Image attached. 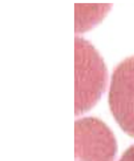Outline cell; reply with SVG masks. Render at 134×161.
I'll use <instances>...</instances> for the list:
<instances>
[{"label":"cell","mask_w":134,"mask_h":161,"mask_svg":"<svg viewBox=\"0 0 134 161\" xmlns=\"http://www.w3.org/2000/svg\"><path fill=\"white\" fill-rule=\"evenodd\" d=\"M74 114L83 115L95 105L106 89L105 63L87 39L74 38Z\"/></svg>","instance_id":"6da1fadb"},{"label":"cell","mask_w":134,"mask_h":161,"mask_svg":"<svg viewBox=\"0 0 134 161\" xmlns=\"http://www.w3.org/2000/svg\"><path fill=\"white\" fill-rule=\"evenodd\" d=\"M117 141L105 123L85 117L74 123L75 161H114Z\"/></svg>","instance_id":"7a4b0ae2"},{"label":"cell","mask_w":134,"mask_h":161,"mask_svg":"<svg viewBox=\"0 0 134 161\" xmlns=\"http://www.w3.org/2000/svg\"><path fill=\"white\" fill-rule=\"evenodd\" d=\"M108 103L119 125L134 137V56L126 58L115 68Z\"/></svg>","instance_id":"3957f363"},{"label":"cell","mask_w":134,"mask_h":161,"mask_svg":"<svg viewBox=\"0 0 134 161\" xmlns=\"http://www.w3.org/2000/svg\"><path fill=\"white\" fill-rule=\"evenodd\" d=\"M110 9V4H84L77 3L74 5L75 12V33L91 30L100 23Z\"/></svg>","instance_id":"277c9868"},{"label":"cell","mask_w":134,"mask_h":161,"mask_svg":"<svg viewBox=\"0 0 134 161\" xmlns=\"http://www.w3.org/2000/svg\"><path fill=\"white\" fill-rule=\"evenodd\" d=\"M120 161H134V145L123 154Z\"/></svg>","instance_id":"5b68a950"}]
</instances>
